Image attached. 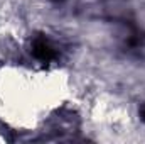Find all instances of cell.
<instances>
[{
  "label": "cell",
  "instance_id": "6da1fadb",
  "mask_svg": "<svg viewBox=\"0 0 145 144\" xmlns=\"http://www.w3.org/2000/svg\"><path fill=\"white\" fill-rule=\"evenodd\" d=\"M32 54L40 63H51L57 58V53L54 46L46 39L44 36H36L32 41Z\"/></svg>",
  "mask_w": 145,
  "mask_h": 144
},
{
  "label": "cell",
  "instance_id": "7a4b0ae2",
  "mask_svg": "<svg viewBox=\"0 0 145 144\" xmlns=\"http://www.w3.org/2000/svg\"><path fill=\"white\" fill-rule=\"evenodd\" d=\"M140 117H142V120L145 122V105L142 108H140Z\"/></svg>",
  "mask_w": 145,
  "mask_h": 144
}]
</instances>
